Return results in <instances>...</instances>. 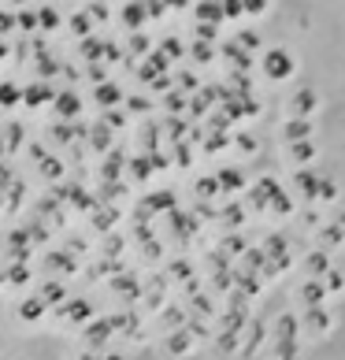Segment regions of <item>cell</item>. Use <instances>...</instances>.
<instances>
[{"label": "cell", "instance_id": "6da1fadb", "mask_svg": "<svg viewBox=\"0 0 345 360\" xmlns=\"http://www.w3.org/2000/svg\"><path fill=\"white\" fill-rule=\"evenodd\" d=\"M211 0H19L0 11V130L63 138L67 234L93 231L126 319L164 349H237L312 257L282 127Z\"/></svg>", "mask_w": 345, "mask_h": 360}]
</instances>
